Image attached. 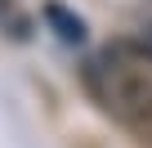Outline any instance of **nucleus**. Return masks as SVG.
<instances>
[{"label":"nucleus","mask_w":152,"mask_h":148,"mask_svg":"<svg viewBox=\"0 0 152 148\" xmlns=\"http://www.w3.org/2000/svg\"><path fill=\"white\" fill-rule=\"evenodd\" d=\"M49 18H54V23H58V27H63V32H58V36H63V40H67V45H76V40H85V23H81V18H67V14H63V9H58V5H54V9H49Z\"/></svg>","instance_id":"f257e3e1"},{"label":"nucleus","mask_w":152,"mask_h":148,"mask_svg":"<svg viewBox=\"0 0 152 148\" xmlns=\"http://www.w3.org/2000/svg\"><path fill=\"white\" fill-rule=\"evenodd\" d=\"M5 9H9V0H0V14H5Z\"/></svg>","instance_id":"f03ea898"}]
</instances>
